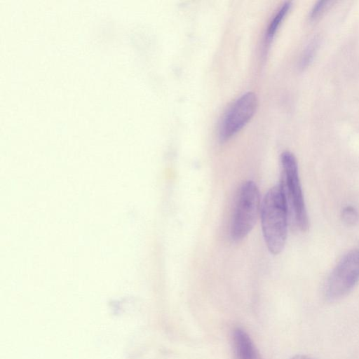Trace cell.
<instances>
[{
	"label": "cell",
	"instance_id": "5",
	"mask_svg": "<svg viewBox=\"0 0 359 359\" xmlns=\"http://www.w3.org/2000/svg\"><path fill=\"white\" fill-rule=\"evenodd\" d=\"M257 107V97L252 92L239 97L225 113L219 129V137L225 142L239 132L252 118Z\"/></svg>",
	"mask_w": 359,
	"mask_h": 359
},
{
	"label": "cell",
	"instance_id": "2",
	"mask_svg": "<svg viewBox=\"0 0 359 359\" xmlns=\"http://www.w3.org/2000/svg\"><path fill=\"white\" fill-rule=\"evenodd\" d=\"M280 162L282 175L280 185L287 205L288 219L294 229L306 231L309 228V219L296 158L292 153L286 151L282 153Z\"/></svg>",
	"mask_w": 359,
	"mask_h": 359
},
{
	"label": "cell",
	"instance_id": "10",
	"mask_svg": "<svg viewBox=\"0 0 359 359\" xmlns=\"http://www.w3.org/2000/svg\"><path fill=\"white\" fill-rule=\"evenodd\" d=\"M291 359H313V358H311V357H309L307 355H305L299 354V355H296L293 356Z\"/></svg>",
	"mask_w": 359,
	"mask_h": 359
},
{
	"label": "cell",
	"instance_id": "7",
	"mask_svg": "<svg viewBox=\"0 0 359 359\" xmlns=\"http://www.w3.org/2000/svg\"><path fill=\"white\" fill-rule=\"evenodd\" d=\"M290 6V2H285L271 20L266 33V40L267 41H271L273 38L278 27L289 11Z\"/></svg>",
	"mask_w": 359,
	"mask_h": 359
},
{
	"label": "cell",
	"instance_id": "6",
	"mask_svg": "<svg viewBox=\"0 0 359 359\" xmlns=\"http://www.w3.org/2000/svg\"><path fill=\"white\" fill-rule=\"evenodd\" d=\"M232 339L236 359H261L251 337L243 329L236 327Z\"/></svg>",
	"mask_w": 359,
	"mask_h": 359
},
{
	"label": "cell",
	"instance_id": "1",
	"mask_svg": "<svg viewBox=\"0 0 359 359\" xmlns=\"http://www.w3.org/2000/svg\"><path fill=\"white\" fill-rule=\"evenodd\" d=\"M262 233L273 255L284 248L287 230L288 212L280 184L271 188L263 198L260 208Z\"/></svg>",
	"mask_w": 359,
	"mask_h": 359
},
{
	"label": "cell",
	"instance_id": "8",
	"mask_svg": "<svg viewBox=\"0 0 359 359\" xmlns=\"http://www.w3.org/2000/svg\"><path fill=\"white\" fill-rule=\"evenodd\" d=\"M342 218L344 222L348 224H353L358 218L357 211L353 207H347L342 212Z\"/></svg>",
	"mask_w": 359,
	"mask_h": 359
},
{
	"label": "cell",
	"instance_id": "3",
	"mask_svg": "<svg viewBox=\"0 0 359 359\" xmlns=\"http://www.w3.org/2000/svg\"><path fill=\"white\" fill-rule=\"evenodd\" d=\"M260 208L257 186L252 181L245 182L240 189L231 222V236L234 241L243 239L251 231Z\"/></svg>",
	"mask_w": 359,
	"mask_h": 359
},
{
	"label": "cell",
	"instance_id": "9",
	"mask_svg": "<svg viewBox=\"0 0 359 359\" xmlns=\"http://www.w3.org/2000/svg\"><path fill=\"white\" fill-rule=\"evenodd\" d=\"M327 1H319L313 7V9L311 11V17L316 18V16L318 15L319 13L323 10L325 6L326 5Z\"/></svg>",
	"mask_w": 359,
	"mask_h": 359
},
{
	"label": "cell",
	"instance_id": "4",
	"mask_svg": "<svg viewBox=\"0 0 359 359\" xmlns=\"http://www.w3.org/2000/svg\"><path fill=\"white\" fill-rule=\"evenodd\" d=\"M359 281V250L347 253L330 274L325 289L327 299L335 301L348 294Z\"/></svg>",
	"mask_w": 359,
	"mask_h": 359
}]
</instances>
